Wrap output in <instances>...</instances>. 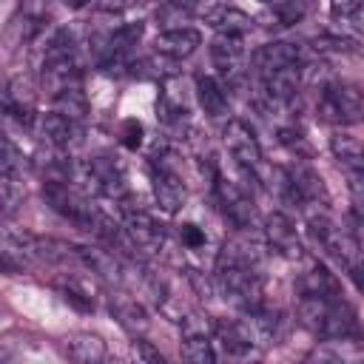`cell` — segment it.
<instances>
[{
    "label": "cell",
    "mask_w": 364,
    "mask_h": 364,
    "mask_svg": "<svg viewBox=\"0 0 364 364\" xmlns=\"http://www.w3.org/2000/svg\"><path fill=\"white\" fill-rule=\"evenodd\" d=\"M310 236L353 276L355 284H361V245L353 230L336 228L327 216H310Z\"/></svg>",
    "instance_id": "cell-1"
},
{
    "label": "cell",
    "mask_w": 364,
    "mask_h": 364,
    "mask_svg": "<svg viewBox=\"0 0 364 364\" xmlns=\"http://www.w3.org/2000/svg\"><path fill=\"white\" fill-rule=\"evenodd\" d=\"M318 114L327 122L336 125H353L361 119V91L350 82H333L327 80L318 88Z\"/></svg>",
    "instance_id": "cell-2"
},
{
    "label": "cell",
    "mask_w": 364,
    "mask_h": 364,
    "mask_svg": "<svg viewBox=\"0 0 364 364\" xmlns=\"http://www.w3.org/2000/svg\"><path fill=\"white\" fill-rule=\"evenodd\" d=\"M168 154H159V159L154 156V171H151V185H154V199L165 213H176L185 199H188V188L182 182V176L176 173V168L168 162Z\"/></svg>",
    "instance_id": "cell-3"
},
{
    "label": "cell",
    "mask_w": 364,
    "mask_h": 364,
    "mask_svg": "<svg viewBox=\"0 0 364 364\" xmlns=\"http://www.w3.org/2000/svg\"><path fill=\"white\" fill-rule=\"evenodd\" d=\"M122 230L128 236V242L145 253H156L165 242V228L142 208H131V205H122Z\"/></svg>",
    "instance_id": "cell-4"
},
{
    "label": "cell",
    "mask_w": 364,
    "mask_h": 364,
    "mask_svg": "<svg viewBox=\"0 0 364 364\" xmlns=\"http://www.w3.org/2000/svg\"><path fill=\"white\" fill-rule=\"evenodd\" d=\"M222 139H225V148L230 151V156L236 159V165L245 173H253L262 165V148H259V139H256V134L247 122L228 119V125L222 131Z\"/></svg>",
    "instance_id": "cell-5"
},
{
    "label": "cell",
    "mask_w": 364,
    "mask_h": 364,
    "mask_svg": "<svg viewBox=\"0 0 364 364\" xmlns=\"http://www.w3.org/2000/svg\"><path fill=\"white\" fill-rule=\"evenodd\" d=\"M216 199L222 205V213L228 216V222L239 230H247L253 228L256 222V208H253V199L233 182V179H225V176H216Z\"/></svg>",
    "instance_id": "cell-6"
},
{
    "label": "cell",
    "mask_w": 364,
    "mask_h": 364,
    "mask_svg": "<svg viewBox=\"0 0 364 364\" xmlns=\"http://www.w3.org/2000/svg\"><path fill=\"white\" fill-rule=\"evenodd\" d=\"M316 333L321 338H327V341H350V338H355V333H358L355 310L344 299L336 296L327 304V313H324V318H321V324H318Z\"/></svg>",
    "instance_id": "cell-7"
},
{
    "label": "cell",
    "mask_w": 364,
    "mask_h": 364,
    "mask_svg": "<svg viewBox=\"0 0 364 364\" xmlns=\"http://www.w3.org/2000/svg\"><path fill=\"white\" fill-rule=\"evenodd\" d=\"M210 60L216 71L228 80H239L245 68V43L236 34H216L210 40Z\"/></svg>",
    "instance_id": "cell-8"
},
{
    "label": "cell",
    "mask_w": 364,
    "mask_h": 364,
    "mask_svg": "<svg viewBox=\"0 0 364 364\" xmlns=\"http://www.w3.org/2000/svg\"><path fill=\"white\" fill-rule=\"evenodd\" d=\"M264 236H267V245L273 250H279L282 256L287 259H301V245L296 239V228L290 222L287 213L282 210H273L264 216Z\"/></svg>",
    "instance_id": "cell-9"
},
{
    "label": "cell",
    "mask_w": 364,
    "mask_h": 364,
    "mask_svg": "<svg viewBox=\"0 0 364 364\" xmlns=\"http://www.w3.org/2000/svg\"><path fill=\"white\" fill-rule=\"evenodd\" d=\"M301 48L296 43H284V40H273V43H264L253 51V65L262 74L267 71H276V68H284V65H301Z\"/></svg>",
    "instance_id": "cell-10"
},
{
    "label": "cell",
    "mask_w": 364,
    "mask_h": 364,
    "mask_svg": "<svg viewBox=\"0 0 364 364\" xmlns=\"http://www.w3.org/2000/svg\"><path fill=\"white\" fill-rule=\"evenodd\" d=\"M202 46V34L196 28H188V26H179V28H165L156 34L154 40V48L156 54L162 57H171V60H182V57H191L196 48Z\"/></svg>",
    "instance_id": "cell-11"
},
{
    "label": "cell",
    "mask_w": 364,
    "mask_h": 364,
    "mask_svg": "<svg viewBox=\"0 0 364 364\" xmlns=\"http://www.w3.org/2000/svg\"><path fill=\"white\" fill-rule=\"evenodd\" d=\"M299 85H301V65H284V68L262 74L264 97L273 102H282V105L299 94Z\"/></svg>",
    "instance_id": "cell-12"
},
{
    "label": "cell",
    "mask_w": 364,
    "mask_h": 364,
    "mask_svg": "<svg viewBox=\"0 0 364 364\" xmlns=\"http://www.w3.org/2000/svg\"><path fill=\"white\" fill-rule=\"evenodd\" d=\"M77 250V262L85 264L94 276H100L102 282H122V264L114 253L102 250V247H88V245H74Z\"/></svg>",
    "instance_id": "cell-13"
},
{
    "label": "cell",
    "mask_w": 364,
    "mask_h": 364,
    "mask_svg": "<svg viewBox=\"0 0 364 364\" xmlns=\"http://www.w3.org/2000/svg\"><path fill=\"white\" fill-rule=\"evenodd\" d=\"M205 20H208L210 28H216V34H236V37H242L245 31L253 28V17L245 14L242 9H233V6H216V9H210L205 14Z\"/></svg>",
    "instance_id": "cell-14"
},
{
    "label": "cell",
    "mask_w": 364,
    "mask_h": 364,
    "mask_svg": "<svg viewBox=\"0 0 364 364\" xmlns=\"http://www.w3.org/2000/svg\"><path fill=\"white\" fill-rule=\"evenodd\" d=\"M77 80H80V63H77L74 54H71V57H60V60L43 63V82H46V88H48L51 94L63 91V88H68V85H77Z\"/></svg>",
    "instance_id": "cell-15"
},
{
    "label": "cell",
    "mask_w": 364,
    "mask_h": 364,
    "mask_svg": "<svg viewBox=\"0 0 364 364\" xmlns=\"http://www.w3.org/2000/svg\"><path fill=\"white\" fill-rule=\"evenodd\" d=\"M196 100H199L202 111H205L208 117H213V119L228 117V111H230L225 85H222L216 77H199V80H196Z\"/></svg>",
    "instance_id": "cell-16"
},
{
    "label": "cell",
    "mask_w": 364,
    "mask_h": 364,
    "mask_svg": "<svg viewBox=\"0 0 364 364\" xmlns=\"http://www.w3.org/2000/svg\"><path fill=\"white\" fill-rule=\"evenodd\" d=\"M65 355L80 364H97L105 358V341L97 333H71L65 338Z\"/></svg>",
    "instance_id": "cell-17"
},
{
    "label": "cell",
    "mask_w": 364,
    "mask_h": 364,
    "mask_svg": "<svg viewBox=\"0 0 364 364\" xmlns=\"http://www.w3.org/2000/svg\"><path fill=\"white\" fill-rule=\"evenodd\" d=\"M37 131H40V136L51 145V148H68L71 142H74V136H77V128H74V122L71 119H65L63 114H57V111H51V114H43L40 119H37Z\"/></svg>",
    "instance_id": "cell-18"
},
{
    "label": "cell",
    "mask_w": 364,
    "mask_h": 364,
    "mask_svg": "<svg viewBox=\"0 0 364 364\" xmlns=\"http://www.w3.org/2000/svg\"><path fill=\"white\" fill-rule=\"evenodd\" d=\"M299 293L301 296H338V282H336V276L324 264L313 262L299 276Z\"/></svg>",
    "instance_id": "cell-19"
},
{
    "label": "cell",
    "mask_w": 364,
    "mask_h": 364,
    "mask_svg": "<svg viewBox=\"0 0 364 364\" xmlns=\"http://www.w3.org/2000/svg\"><path fill=\"white\" fill-rule=\"evenodd\" d=\"M330 148H333L336 159H338L347 171H364V154H361L358 136L344 134V131H336V134L330 136Z\"/></svg>",
    "instance_id": "cell-20"
},
{
    "label": "cell",
    "mask_w": 364,
    "mask_h": 364,
    "mask_svg": "<svg viewBox=\"0 0 364 364\" xmlns=\"http://www.w3.org/2000/svg\"><path fill=\"white\" fill-rule=\"evenodd\" d=\"M54 111L71 122H82L88 117V97L80 91V85H68L54 94Z\"/></svg>",
    "instance_id": "cell-21"
},
{
    "label": "cell",
    "mask_w": 364,
    "mask_h": 364,
    "mask_svg": "<svg viewBox=\"0 0 364 364\" xmlns=\"http://www.w3.org/2000/svg\"><path fill=\"white\" fill-rule=\"evenodd\" d=\"M111 310L119 318V324L131 333H142L148 327V313L134 299H117V301H111Z\"/></svg>",
    "instance_id": "cell-22"
},
{
    "label": "cell",
    "mask_w": 364,
    "mask_h": 364,
    "mask_svg": "<svg viewBox=\"0 0 364 364\" xmlns=\"http://www.w3.org/2000/svg\"><path fill=\"white\" fill-rule=\"evenodd\" d=\"M182 358L191 364H213V341L210 336H185L182 341Z\"/></svg>",
    "instance_id": "cell-23"
},
{
    "label": "cell",
    "mask_w": 364,
    "mask_h": 364,
    "mask_svg": "<svg viewBox=\"0 0 364 364\" xmlns=\"http://www.w3.org/2000/svg\"><path fill=\"white\" fill-rule=\"evenodd\" d=\"M23 168H26L23 154H20L9 139H0V176H11V179H17Z\"/></svg>",
    "instance_id": "cell-24"
},
{
    "label": "cell",
    "mask_w": 364,
    "mask_h": 364,
    "mask_svg": "<svg viewBox=\"0 0 364 364\" xmlns=\"http://www.w3.org/2000/svg\"><path fill=\"white\" fill-rule=\"evenodd\" d=\"M273 14L282 26H296L307 14V0H276Z\"/></svg>",
    "instance_id": "cell-25"
},
{
    "label": "cell",
    "mask_w": 364,
    "mask_h": 364,
    "mask_svg": "<svg viewBox=\"0 0 364 364\" xmlns=\"http://www.w3.org/2000/svg\"><path fill=\"white\" fill-rule=\"evenodd\" d=\"M23 202V188L11 176H0V213H14Z\"/></svg>",
    "instance_id": "cell-26"
},
{
    "label": "cell",
    "mask_w": 364,
    "mask_h": 364,
    "mask_svg": "<svg viewBox=\"0 0 364 364\" xmlns=\"http://www.w3.org/2000/svg\"><path fill=\"white\" fill-rule=\"evenodd\" d=\"M182 324V336H210L213 333V324L208 321V316H199V313H188L185 318H179Z\"/></svg>",
    "instance_id": "cell-27"
},
{
    "label": "cell",
    "mask_w": 364,
    "mask_h": 364,
    "mask_svg": "<svg viewBox=\"0 0 364 364\" xmlns=\"http://www.w3.org/2000/svg\"><path fill=\"white\" fill-rule=\"evenodd\" d=\"M142 134H145L142 122H136V119H125V122H122V145H125V148L136 151V148L142 145Z\"/></svg>",
    "instance_id": "cell-28"
},
{
    "label": "cell",
    "mask_w": 364,
    "mask_h": 364,
    "mask_svg": "<svg viewBox=\"0 0 364 364\" xmlns=\"http://www.w3.org/2000/svg\"><path fill=\"white\" fill-rule=\"evenodd\" d=\"M179 239H182V245H188L191 250H196V247L205 245V233H202V228H196V225H191V222L179 228Z\"/></svg>",
    "instance_id": "cell-29"
},
{
    "label": "cell",
    "mask_w": 364,
    "mask_h": 364,
    "mask_svg": "<svg viewBox=\"0 0 364 364\" xmlns=\"http://www.w3.org/2000/svg\"><path fill=\"white\" fill-rule=\"evenodd\" d=\"M63 301H68L71 307H77V310H82V313L94 310L91 296H85V293H80V290H74V287H63Z\"/></svg>",
    "instance_id": "cell-30"
},
{
    "label": "cell",
    "mask_w": 364,
    "mask_h": 364,
    "mask_svg": "<svg viewBox=\"0 0 364 364\" xmlns=\"http://www.w3.org/2000/svg\"><path fill=\"white\" fill-rule=\"evenodd\" d=\"M134 355L139 358V361H145V364H162L165 358H162V353L159 350H154L148 341H134Z\"/></svg>",
    "instance_id": "cell-31"
},
{
    "label": "cell",
    "mask_w": 364,
    "mask_h": 364,
    "mask_svg": "<svg viewBox=\"0 0 364 364\" xmlns=\"http://www.w3.org/2000/svg\"><path fill=\"white\" fill-rule=\"evenodd\" d=\"M358 11H361V0H330V14L336 20L350 17V14H358Z\"/></svg>",
    "instance_id": "cell-32"
},
{
    "label": "cell",
    "mask_w": 364,
    "mask_h": 364,
    "mask_svg": "<svg viewBox=\"0 0 364 364\" xmlns=\"http://www.w3.org/2000/svg\"><path fill=\"white\" fill-rule=\"evenodd\" d=\"M131 0H100V9L102 11H122Z\"/></svg>",
    "instance_id": "cell-33"
},
{
    "label": "cell",
    "mask_w": 364,
    "mask_h": 364,
    "mask_svg": "<svg viewBox=\"0 0 364 364\" xmlns=\"http://www.w3.org/2000/svg\"><path fill=\"white\" fill-rule=\"evenodd\" d=\"M168 3H171V6H179V9H191L196 0H168Z\"/></svg>",
    "instance_id": "cell-34"
},
{
    "label": "cell",
    "mask_w": 364,
    "mask_h": 364,
    "mask_svg": "<svg viewBox=\"0 0 364 364\" xmlns=\"http://www.w3.org/2000/svg\"><path fill=\"white\" fill-rule=\"evenodd\" d=\"M91 0H65V6L68 9H82V6H88Z\"/></svg>",
    "instance_id": "cell-35"
},
{
    "label": "cell",
    "mask_w": 364,
    "mask_h": 364,
    "mask_svg": "<svg viewBox=\"0 0 364 364\" xmlns=\"http://www.w3.org/2000/svg\"><path fill=\"white\" fill-rule=\"evenodd\" d=\"M259 3H273V0H259Z\"/></svg>",
    "instance_id": "cell-36"
}]
</instances>
